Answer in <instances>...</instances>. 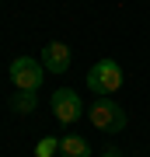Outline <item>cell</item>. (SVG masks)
<instances>
[{
    "instance_id": "obj_6",
    "label": "cell",
    "mask_w": 150,
    "mask_h": 157,
    "mask_svg": "<svg viewBox=\"0 0 150 157\" xmlns=\"http://www.w3.org/2000/svg\"><path fill=\"white\" fill-rule=\"evenodd\" d=\"M60 154L63 157H91V147L84 136H63L60 140Z\"/></svg>"
},
{
    "instance_id": "obj_1",
    "label": "cell",
    "mask_w": 150,
    "mask_h": 157,
    "mask_svg": "<svg viewBox=\"0 0 150 157\" xmlns=\"http://www.w3.org/2000/svg\"><path fill=\"white\" fill-rule=\"evenodd\" d=\"M87 87L94 91V94H101V98L115 94V91L122 87V67H119L115 59H98L94 67H91V73H87Z\"/></svg>"
},
{
    "instance_id": "obj_5",
    "label": "cell",
    "mask_w": 150,
    "mask_h": 157,
    "mask_svg": "<svg viewBox=\"0 0 150 157\" xmlns=\"http://www.w3.org/2000/svg\"><path fill=\"white\" fill-rule=\"evenodd\" d=\"M70 45H63V42H49L42 49V67L49 70V73H67L70 70Z\"/></svg>"
},
{
    "instance_id": "obj_2",
    "label": "cell",
    "mask_w": 150,
    "mask_h": 157,
    "mask_svg": "<svg viewBox=\"0 0 150 157\" xmlns=\"http://www.w3.org/2000/svg\"><path fill=\"white\" fill-rule=\"evenodd\" d=\"M87 119H91L94 129H101V133H122L126 129V112H122V105H115L112 98H98L94 105L87 108Z\"/></svg>"
},
{
    "instance_id": "obj_7",
    "label": "cell",
    "mask_w": 150,
    "mask_h": 157,
    "mask_svg": "<svg viewBox=\"0 0 150 157\" xmlns=\"http://www.w3.org/2000/svg\"><path fill=\"white\" fill-rule=\"evenodd\" d=\"M35 105H39V91H17V94L11 98V108H14V112H21V115L35 112Z\"/></svg>"
},
{
    "instance_id": "obj_8",
    "label": "cell",
    "mask_w": 150,
    "mask_h": 157,
    "mask_svg": "<svg viewBox=\"0 0 150 157\" xmlns=\"http://www.w3.org/2000/svg\"><path fill=\"white\" fill-rule=\"evenodd\" d=\"M56 154H60V140H52V136L39 140V147H35V157H56Z\"/></svg>"
},
{
    "instance_id": "obj_3",
    "label": "cell",
    "mask_w": 150,
    "mask_h": 157,
    "mask_svg": "<svg viewBox=\"0 0 150 157\" xmlns=\"http://www.w3.org/2000/svg\"><path fill=\"white\" fill-rule=\"evenodd\" d=\"M42 70L45 67H42L39 59H32V56H14L11 59V80H14L17 91H39Z\"/></svg>"
},
{
    "instance_id": "obj_4",
    "label": "cell",
    "mask_w": 150,
    "mask_h": 157,
    "mask_svg": "<svg viewBox=\"0 0 150 157\" xmlns=\"http://www.w3.org/2000/svg\"><path fill=\"white\" fill-rule=\"evenodd\" d=\"M52 112H56V119H60L63 126L77 122V119L84 115L80 94H77V91H70V87H60V91H52Z\"/></svg>"
},
{
    "instance_id": "obj_9",
    "label": "cell",
    "mask_w": 150,
    "mask_h": 157,
    "mask_svg": "<svg viewBox=\"0 0 150 157\" xmlns=\"http://www.w3.org/2000/svg\"><path fill=\"white\" fill-rule=\"evenodd\" d=\"M101 157H119V154H112V150H108V154H101Z\"/></svg>"
}]
</instances>
